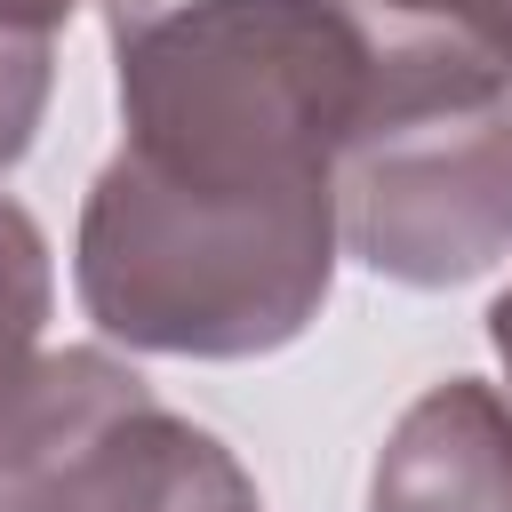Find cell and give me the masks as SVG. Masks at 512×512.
Here are the masks:
<instances>
[{"label":"cell","instance_id":"1","mask_svg":"<svg viewBox=\"0 0 512 512\" xmlns=\"http://www.w3.org/2000/svg\"><path fill=\"white\" fill-rule=\"evenodd\" d=\"M392 24L376 0H112L120 152L200 192H336Z\"/></svg>","mask_w":512,"mask_h":512},{"label":"cell","instance_id":"2","mask_svg":"<svg viewBox=\"0 0 512 512\" xmlns=\"http://www.w3.org/2000/svg\"><path fill=\"white\" fill-rule=\"evenodd\" d=\"M336 192H200L128 152L88 184L72 280L104 336L176 360L296 344L336 280Z\"/></svg>","mask_w":512,"mask_h":512},{"label":"cell","instance_id":"3","mask_svg":"<svg viewBox=\"0 0 512 512\" xmlns=\"http://www.w3.org/2000/svg\"><path fill=\"white\" fill-rule=\"evenodd\" d=\"M336 240L400 288L488 272L512 248V64L400 16L384 80L336 152Z\"/></svg>","mask_w":512,"mask_h":512},{"label":"cell","instance_id":"4","mask_svg":"<svg viewBox=\"0 0 512 512\" xmlns=\"http://www.w3.org/2000/svg\"><path fill=\"white\" fill-rule=\"evenodd\" d=\"M0 512H264L248 464L128 360L40 352L0 416Z\"/></svg>","mask_w":512,"mask_h":512},{"label":"cell","instance_id":"5","mask_svg":"<svg viewBox=\"0 0 512 512\" xmlns=\"http://www.w3.org/2000/svg\"><path fill=\"white\" fill-rule=\"evenodd\" d=\"M368 512H512V400L480 376L408 400L376 448Z\"/></svg>","mask_w":512,"mask_h":512},{"label":"cell","instance_id":"6","mask_svg":"<svg viewBox=\"0 0 512 512\" xmlns=\"http://www.w3.org/2000/svg\"><path fill=\"white\" fill-rule=\"evenodd\" d=\"M48 296H56V280H48V240H40V224L0 192V416H8V400L24 392L32 360H40Z\"/></svg>","mask_w":512,"mask_h":512},{"label":"cell","instance_id":"7","mask_svg":"<svg viewBox=\"0 0 512 512\" xmlns=\"http://www.w3.org/2000/svg\"><path fill=\"white\" fill-rule=\"evenodd\" d=\"M48 88H56V32L0 16V176L32 152V128L48 112Z\"/></svg>","mask_w":512,"mask_h":512},{"label":"cell","instance_id":"8","mask_svg":"<svg viewBox=\"0 0 512 512\" xmlns=\"http://www.w3.org/2000/svg\"><path fill=\"white\" fill-rule=\"evenodd\" d=\"M376 8H400V16H432L464 40H480L496 64H512V0H376Z\"/></svg>","mask_w":512,"mask_h":512},{"label":"cell","instance_id":"9","mask_svg":"<svg viewBox=\"0 0 512 512\" xmlns=\"http://www.w3.org/2000/svg\"><path fill=\"white\" fill-rule=\"evenodd\" d=\"M72 8H80V0H0V16H8V24H40V32H56Z\"/></svg>","mask_w":512,"mask_h":512},{"label":"cell","instance_id":"10","mask_svg":"<svg viewBox=\"0 0 512 512\" xmlns=\"http://www.w3.org/2000/svg\"><path fill=\"white\" fill-rule=\"evenodd\" d=\"M488 344H496V360H504V376H512V288L488 304Z\"/></svg>","mask_w":512,"mask_h":512}]
</instances>
